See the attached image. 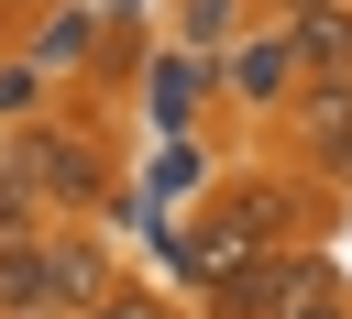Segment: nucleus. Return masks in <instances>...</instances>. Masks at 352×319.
I'll return each instance as SVG.
<instances>
[{
	"instance_id": "nucleus-10",
	"label": "nucleus",
	"mask_w": 352,
	"mask_h": 319,
	"mask_svg": "<svg viewBox=\"0 0 352 319\" xmlns=\"http://www.w3.org/2000/svg\"><path fill=\"white\" fill-rule=\"evenodd\" d=\"M308 319H352V308H341V297H330V308H308Z\"/></svg>"
},
{
	"instance_id": "nucleus-8",
	"label": "nucleus",
	"mask_w": 352,
	"mask_h": 319,
	"mask_svg": "<svg viewBox=\"0 0 352 319\" xmlns=\"http://www.w3.org/2000/svg\"><path fill=\"white\" fill-rule=\"evenodd\" d=\"M0 242H33V187L0 176Z\"/></svg>"
},
{
	"instance_id": "nucleus-9",
	"label": "nucleus",
	"mask_w": 352,
	"mask_h": 319,
	"mask_svg": "<svg viewBox=\"0 0 352 319\" xmlns=\"http://www.w3.org/2000/svg\"><path fill=\"white\" fill-rule=\"evenodd\" d=\"M187 33H198V44H220V33H231V0H187Z\"/></svg>"
},
{
	"instance_id": "nucleus-2",
	"label": "nucleus",
	"mask_w": 352,
	"mask_h": 319,
	"mask_svg": "<svg viewBox=\"0 0 352 319\" xmlns=\"http://www.w3.org/2000/svg\"><path fill=\"white\" fill-rule=\"evenodd\" d=\"M297 143H308V165H319V176H341V187H352V66H341V77H319V88L297 99Z\"/></svg>"
},
{
	"instance_id": "nucleus-4",
	"label": "nucleus",
	"mask_w": 352,
	"mask_h": 319,
	"mask_svg": "<svg viewBox=\"0 0 352 319\" xmlns=\"http://www.w3.org/2000/svg\"><path fill=\"white\" fill-rule=\"evenodd\" d=\"M44 264H55V308H77V319H88V308L110 297V253H99V242H77V231H66V242H44Z\"/></svg>"
},
{
	"instance_id": "nucleus-7",
	"label": "nucleus",
	"mask_w": 352,
	"mask_h": 319,
	"mask_svg": "<svg viewBox=\"0 0 352 319\" xmlns=\"http://www.w3.org/2000/svg\"><path fill=\"white\" fill-rule=\"evenodd\" d=\"M154 121H165V132L198 121V66H154Z\"/></svg>"
},
{
	"instance_id": "nucleus-6",
	"label": "nucleus",
	"mask_w": 352,
	"mask_h": 319,
	"mask_svg": "<svg viewBox=\"0 0 352 319\" xmlns=\"http://www.w3.org/2000/svg\"><path fill=\"white\" fill-rule=\"evenodd\" d=\"M286 77H297V44H286V33H264V44H242V55H231V88H242V99H264V110L286 99Z\"/></svg>"
},
{
	"instance_id": "nucleus-3",
	"label": "nucleus",
	"mask_w": 352,
	"mask_h": 319,
	"mask_svg": "<svg viewBox=\"0 0 352 319\" xmlns=\"http://www.w3.org/2000/svg\"><path fill=\"white\" fill-rule=\"evenodd\" d=\"M286 44H297L308 77H341V66H352V0H308V11L286 22Z\"/></svg>"
},
{
	"instance_id": "nucleus-5",
	"label": "nucleus",
	"mask_w": 352,
	"mask_h": 319,
	"mask_svg": "<svg viewBox=\"0 0 352 319\" xmlns=\"http://www.w3.org/2000/svg\"><path fill=\"white\" fill-rule=\"evenodd\" d=\"M55 308V264L44 242H0V319H44Z\"/></svg>"
},
{
	"instance_id": "nucleus-11",
	"label": "nucleus",
	"mask_w": 352,
	"mask_h": 319,
	"mask_svg": "<svg viewBox=\"0 0 352 319\" xmlns=\"http://www.w3.org/2000/svg\"><path fill=\"white\" fill-rule=\"evenodd\" d=\"M286 11H308V0H286Z\"/></svg>"
},
{
	"instance_id": "nucleus-1",
	"label": "nucleus",
	"mask_w": 352,
	"mask_h": 319,
	"mask_svg": "<svg viewBox=\"0 0 352 319\" xmlns=\"http://www.w3.org/2000/svg\"><path fill=\"white\" fill-rule=\"evenodd\" d=\"M22 187H44V198H66V209H88L99 198V143H77V132H22Z\"/></svg>"
}]
</instances>
